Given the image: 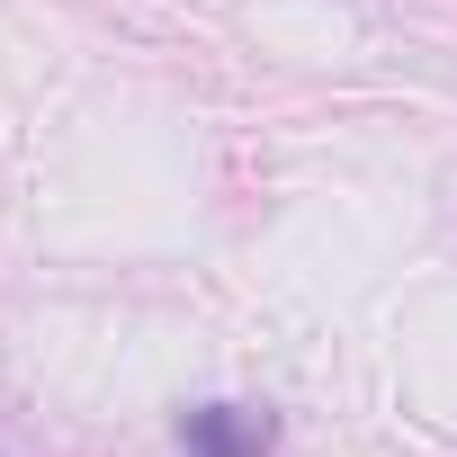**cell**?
Returning a JSON list of instances; mask_svg holds the SVG:
<instances>
[{
    "mask_svg": "<svg viewBox=\"0 0 457 457\" xmlns=\"http://www.w3.org/2000/svg\"><path fill=\"white\" fill-rule=\"evenodd\" d=\"M270 403H197L179 412V457H270Z\"/></svg>",
    "mask_w": 457,
    "mask_h": 457,
    "instance_id": "1",
    "label": "cell"
}]
</instances>
